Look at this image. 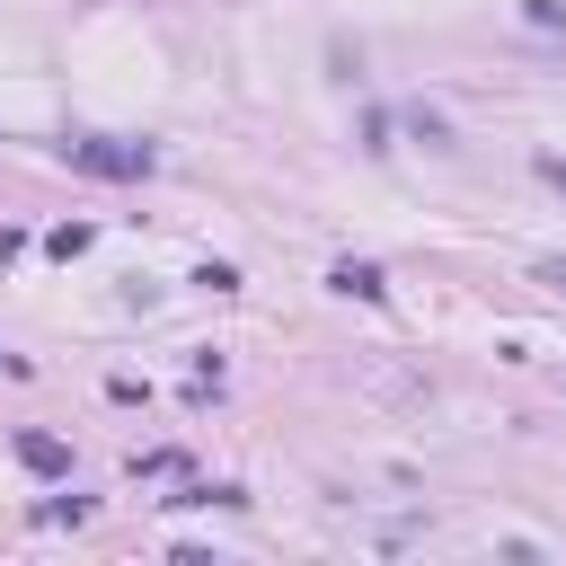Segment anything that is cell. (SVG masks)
<instances>
[{
    "instance_id": "6da1fadb",
    "label": "cell",
    "mask_w": 566,
    "mask_h": 566,
    "mask_svg": "<svg viewBox=\"0 0 566 566\" xmlns=\"http://www.w3.org/2000/svg\"><path fill=\"white\" fill-rule=\"evenodd\" d=\"M62 159L88 168V177H115V186L150 177V142H62Z\"/></svg>"
},
{
    "instance_id": "277c9868",
    "label": "cell",
    "mask_w": 566,
    "mask_h": 566,
    "mask_svg": "<svg viewBox=\"0 0 566 566\" xmlns=\"http://www.w3.org/2000/svg\"><path fill=\"white\" fill-rule=\"evenodd\" d=\"M539 283H548V292L566 301V256H539Z\"/></svg>"
},
{
    "instance_id": "3957f363",
    "label": "cell",
    "mask_w": 566,
    "mask_h": 566,
    "mask_svg": "<svg viewBox=\"0 0 566 566\" xmlns=\"http://www.w3.org/2000/svg\"><path fill=\"white\" fill-rule=\"evenodd\" d=\"M18 460H27L35 478H62V469H71V451H62L53 433H18Z\"/></svg>"
},
{
    "instance_id": "7a4b0ae2",
    "label": "cell",
    "mask_w": 566,
    "mask_h": 566,
    "mask_svg": "<svg viewBox=\"0 0 566 566\" xmlns=\"http://www.w3.org/2000/svg\"><path fill=\"white\" fill-rule=\"evenodd\" d=\"M327 283H336V292H345V301H380V292H389V283H380V265H371V256H336V265H327Z\"/></svg>"
},
{
    "instance_id": "5b68a950",
    "label": "cell",
    "mask_w": 566,
    "mask_h": 566,
    "mask_svg": "<svg viewBox=\"0 0 566 566\" xmlns=\"http://www.w3.org/2000/svg\"><path fill=\"white\" fill-rule=\"evenodd\" d=\"M539 177H548V186L566 195V159H557V150H539Z\"/></svg>"
}]
</instances>
